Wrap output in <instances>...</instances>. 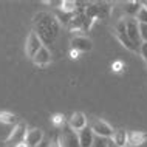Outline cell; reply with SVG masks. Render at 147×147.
<instances>
[{
    "label": "cell",
    "instance_id": "6da1fadb",
    "mask_svg": "<svg viewBox=\"0 0 147 147\" xmlns=\"http://www.w3.org/2000/svg\"><path fill=\"white\" fill-rule=\"evenodd\" d=\"M33 26L34 33L37 34V37L40 39L42 45H53L54 40L59 36V22L56 16L47 13V11H40L33 17Z\"/></svg>",
    "mask_w": 147,
    "mask_h": 147
},
{
    "label": "cell",
    "instance_id": "7a4b0ae2",
    "mask_svg": "<svg viewBox=\"0 0 147 147\" xmlns=\"http://www.w3.org/2000/svg\"><path fill=\"white\" fill-rule=\"evenodd\" d=\"M26 124L25 122H17L14 127V130L9 133V136L5 140V144L6 147H16L17 144H22L25 141V136H26Z\"/></svg>",
    "mask_w": 147,
    "mask_h": 147
},
{
    "label": "cell",
    "instance_id": "3957f363",
    "mask_svg": "<svg viewBox=\"0 0 147 147\" xmlns=\"http://www.w3.org/2000/svg\"><path fill=\"white\" fill-rule=\"evenodd\" d=\"M115 36H116V39L122 43V47H125V48L130 50L132 53H138V47L130 40L129 36L125 33V20L124 19H121V20L116 23V26H115Z\"/></svg>",
    "mask_w": 147,
    "mask_h": 147
},
{
    "label": "cell",
    "instance_id": "277c9868",
    "mask_svg": "<svg viewBox=\"0 0 147 147\" xmlns=\"http://www.w3.org/2000/svg\"><path fill=\"white\" fill-rule=\"evenodd\" d=\"M59 142H61V147H81L78 132H74L68 124L62 127V135H59Z\"/></svg>",
    "mask_w": 147,
    "mask_h": 147
},
{
    "label": "cell",
    "instance_id": "5b68a950",
    "mask_svg": "<svg viewBox=\"0 0 147 147\" xmlns=\"http://www.w3.org/2000/svg\"><path fill=\"white\" fill-rule=\"evenodd\" d=\"M42 42H40V39L37 37V34L34 33V31H31L30 36L26 37V43H25V51H26V56L33 59L36 54L39 53V50L42 48Z\"/></svg>",
    "mask_w": 147,
    "mask_h": 147
},
{
    "label": "cell",
    "instance_id": "8992f818",
    "mask_svg": "<svg viewBox=\"0 0 147 147\" xmlns=\"http://www.w3.org/2000/svg\"><path fill=\"white\" fill-rule=\"evenodd\" d=\"M91 132L94 136H101V138H112L113 135V129L110 127L109 122L102 121V119H96V121L91 124Z\"/></svg>",
    "mask_w": 147,
    "mask_h": 147
},
{
    "label": "cell",
    "instance_id": "52a82bcc",
    "mask_svg": "<svg viewBox=\"0 0 147 147\" xmlns=\"http://www.w3.org/2000/svg\"><path fill=\"white\" fill-rule=\"evenodd\" d=\"M125 20V33L129 36V39L132 40L135 45H141V39H140V31H138V22L136 19L133 17H129V19H124Z\"/></svg>",
    "mask_w": 147,
    "mask_h": 147
},
{
    "label": "cell",
    "instance_id": "ba28073f",
    "mask_svg": "<svg viewBox=\"0 0 147 147\" xmlns=\"http://www.w3.org/2000/svg\"><path fill=\"white\" fill-rule=\"evenodd\" d=\"M93 48V42L85 36H76L71 39V50H76L79 53H87Z\"/></svg>",
    "mask_w": 147,
    "mask_h": 147
},
{
    "label": "cell",
    "instance_id": "9c48e42d",
    "mask_svg": "<svg viewBox=\"0 0 147 147\" xmlns=\"http://www.w3.org/2000/svg\"><path fill=\"white\" fill-rule=\"evenodd\" d=\"M67 124H68L74 132H81L82 129L87 127V116L82 112H76V113L71 115V118L68 119Z\"/></svg>",
    "mask_w": 147,
    "mask_h": 147
},
{
    "label": "cell",
    "instance_id": "30bf717a",
    "mask_svg": "<svg viewBox=\"0 0 147 147\" xmlns=\"http://www.w3.org/2000/svg\"><path fill=\"white\" fill-rule=\"evenodd\" d=\"M43 140V132L40 129H31L26 132V136H25V146L26 147H37L39 144L42 142Z\"/></svg>",
    "mask_w": 147,
    "mask_h": 147
},
{
    "label": "cell",
    "instance_id": "8fae6325",
    "mask_svg": "<svg viewBox=\"0 0 147 147\" xmlns=\"http://www.w3.org/2000/svg\"><path fill=\"white\" fill-rule=\"evenodd\" d=\"M147 141V133L146 132H127V146L132 147H140Z\"/></svg>",
    "mask_w": 147,
    "mask_h": 147
},
{
    "label": "cell",
    "instance_id": "7c38bea8",
    "mask_svg": "<svg viewBox=\"0 0 147 147\" xmlns=\"http://www.w3.org/2000/svg\"><path fill=\"white\" fill-rule=\"evenodd\" d=\"M78 138H79V146L81 147H93V138L94 135L91 132L90 127H85L81 132H78Z\"/></svg>",
    "mask_w": 147,
    "mask_h": 147
},
{
    "label": "cell",
    "instance_id": "4fadbf2b",
    "mask_svg": "<svg viewBox=\"0 0 147 147\" xmlns=\"http://www.w3.org/2000/svg\"><path fill=\"white\" fill-rule=\"evenodd\" d=\"M33 62L37 67H47L48 65L51 62V53L48 51V48H47V47H42V48L39 50V53L33 57Z\"/></svg>",
    "mask_w": 147,
    "mask_h": 147
},
{
    "label": "cell",
    "instance_id": "5bb4252c",
    "mask_svg": "<svg viewBox=\"0 0 147 147\" xmlns=\"http://www.w3.org/2000/svg\"><path fill=\"white\" fill-rule=\"evenodd\" d=\"M110 140L115 144V147H127V132L124 129L113 130V135Z\"/></svg>",
    "mask_w": 147,
    "mask_h": 147
},
{
    "label": "cell",
    "instance_id": "9a60e30c",
    "mask_svg": "<svg viewBox=\"0 0 147 147\" xmlns=\"http://www.w3.org/2000/svg\"><path fill=\"white\" fill-rule=\"evenodd\" d=\"M142 8V2H136V0H130V2H125V14H129L130 17H136V14L140 13V9Z\"/></svg>",
    "mask_w": 147,
    "mask_h": 147
},
{
    "label": "cell",
    "instance_id": "2e32d148",
    "mask_svg": "<svg viewBox=\"0 0 147 147\" xmlns=\"http://www.w3.org/2000/svg\"><path fill=\"white\" fill-rule=\"evenodd\" d=\"M98 5V19L101 20H105V19L110 17V13H112V8L107 2H96Z\"/></svg>",
    "mask_w": 147,
    "mask_h": 147
},
{
    "label": "cell",
    "instance_id": "e0dca14e",
    "mask_svg": "<svg viewBox=\"0 0 147 147\" xmlns=\"http://www.w3.org/2000/svg\"><path fill=\"white\" fill-rule=\"evenodd\" d=\"M82 20H84V14H74V17L71 19V22L68 23V30L70 31H82Z\"/></svg>",
    "mask_w": 147,
    "mask_h": 147
},
{
    "label": "cell",
    "instance_id": "ac0fdd59",
    "mask_svg": "<svg viewBox=\"0 0 147 147\" xmlns=\"http://www.w3.org/2000/svg\"><path fill=\"white\" fill-rule=\"evenodd\" d=\"M0 122L2 124H17V116L9 112H0Z\"/></svg>",
    "mask_w": 147,
    "mask_h": 147
},
{
    "label": "cell",
    "instance_id": "d6986e66",
    "mask_svg": "<svg viewBox=\"0 0 147 147\" xmlns=\"http://www.w3.org/2000/svg\"><path fill=\"white\" fill-rule=\"evenodd\" d=\"M93 147H115L110 138H101V136H94L93 138Z\"/></svg>",
    "mask_w": 147,
    "mask_h": 147
},
{
    "label": "cell",
    "instance_id": "ffe728a7",
    "mask_svg": "<svg viewBox=\"0 0 147 147\" xmlns=\"http://www.w3.org/2000/svg\"><path fill=\"white\" fill-rule=\"evenodd\" d=\"M74 14H76V13H63V11H61L59 14H56V19H57L59 25H61V23L68 25V23L71 22V19L74 17Z\"/></svg>",
    "mask_w": 147,
    "mask_h": 147
},
{
    "label": "cell",
    "instance_id": "44dd1931",
    "mask_svg": "<svg viewBox=\"0 0 147 147\" xmlns=\"http://www.w3.org/2000/svg\"><path fill=\"white\" fill-rule=\"evenodd\" d=\"M76 2H73V0H63L62 5H61V11L63 13H76Z\"/></svg>",
    "mask_w": 147,
    "mask_h": 147
},
{
    "label": "cell",
    "instance_id": "7402d4cb",
    "mask_svg": "<svg viewBox=\"0 0 147 147\" xmlns=\"http://www.w3.org/2000/svg\"><path fill=\"white\" fill-rule=\"evenodd\" d=\"M51 122H53V125L56 127V129H62V127L67 124L62 113H54L53 116H51Z\"/></svg>",
    "mask_w": 147,
    "mask_h": 147
},
{
    "label": "cell",
    "instance_id": "603a6c76",
    "mask_svg": "<svg viewBox=\"0 0 147 147\" xmlns=\"http://www.w3.org/2000/svg\"><path fill=\"white\" fill-rule=\"evenodd\" d=\"M136 22L138 23H146L147 25V8L142 5V8L140 9V13L136 14Z\"/></svg>",
    "mask_w": 147,
    "mask_h": 147
},
{
    "label": "cell",
    "instance_id": "cb8c5ba5",
    "mask_svg": "<svg viewBox=\"0 0 147 147\" xmlns=\"http://www.w3.org/2000/svg\"><path fill=\"white\" fill-rule=\"evenodd\" d=\"M138 31H140V39L142 42H147V25L146 23H138Z\"/></svg>",
    "mask_w": 147,
    "mask_h": 147
},
{
    "label": "cell",
    "instance_id": "d4e9b609",
    "mask_svg": "<svg viewBox=\"0 0 147 147\" xmlns=\"http://www.w3.org/2000/svg\"><path fill=\"white\" fill-rule=\"evenodd\" d=\"M112 70L115 71V73H122V71L125 70L124 62H122V61H115V62L112 63Z\"/></svg>",
    "mask_w": 147,
    "mask_h": 147
},
{
    "label": "cell",
    "instance_id": "484cf974",
    "mask_svg": "<svg viewBox=\"0 0 147 147\" xmlns=\"http://www.w3.org/2000/svg\"><path fill=\"white\" fill-rule=\"evenodd\" d=\"M140 51H141V56H142V59H144V62H146V65H147V42H142L141 43Z\"/></svg>",
    "mask_w": 147,
    "mask_h": 147
},
{
    "label": "cell",
    "instance_id": "4316f807",
    "mask_svg": "<svg viewBox=\"0 0 147 147\" xmlns=\"http://www.w3.org/2000/svg\"><path fill=\"white\" fill-rule=\"evenodd\" d=\"M48 147H61V142H59V135H53V138H51Z\"/></svg>",
    "mask_w": 147,
    "mask_h": 147
},
{
    "label": "cell",
    "instance_id": "83f0119b",
    "mask_svg": "<svg viewBox=\"0 0 147 147\" xmlns=\"http://www.w3.org/2000/svg\"><path fill=\"white\" fill-rule=\"evenodd\" d=\"M70 57H71V59H78V57H79V51L70 50Z\"/></svg>",
    "mask_w": 147,
    "mask_h": 147
},
{
    "label": "cell",
    "instance_id": "f1b7e54d",
    "mask_svg": "<svg viewBox=\"0 0 147 147\" xmlns=\"http://www.w3.org/2000/svg\"><path fill=\"white\" fill-rule=\"evenodd\" d=\"M16 147H26V146H25V142H22V144H17Z\"/></svg>",
    "mask_w": 147,
    "mask_h": 147
},
{
    "label": "cell",
    "instance_id": "f546056e",
    "mask_svg": "<svg viewBox=\"0 0 147 147\" xmlns=\"http://www.w3.org/2000/svg\"><path fill=\"white\" fill-rule=\"evenodd\" d=\"M142 5H144V6L147 8V2H142Z\"/></svg>",
    "mask_w": 147,
    "mask_h": 147
}]
</instances>
